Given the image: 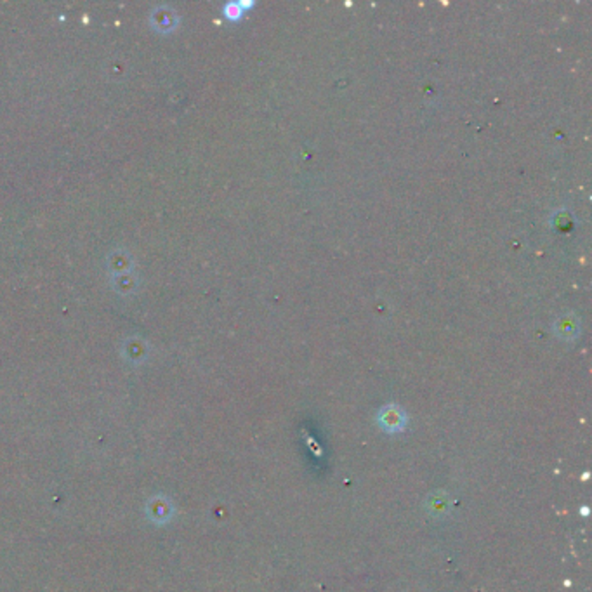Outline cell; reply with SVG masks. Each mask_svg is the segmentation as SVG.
<instances>
[{
  "instance_id": "obj_1",
  "label": "cell",
  "mask_w": 592,
  "mask_h": 592,
  "mask_svg": "<svg viewBox=\"0 0 592 592\" xmlns=\"http://www.w3.org/2000/svg\"><path fill=\"white\" fill-rule=\"evenodd\" d=\"M375 420H377L379 427L389 434L401 433V431L407 429V426H408L407 412L394 403H389V405H386V407H382L381 410H379Z\"/></svg>"
},
{
  "instance_id": "obj_3",
  "label": "cell",
  "mask_w": 592,
  "mask_h": 592,
  "mask_svg": "<svg viewBox=\"0 0 592 592\" xmlns=\"http://www.w3.org/2000/svg\"><path fill=\"white\" fill-rule=\"evenodd\" d=\"M224 16L231 21L240 20V18L243 16V9H242V6H240V2L226 4V6H224Z\"/></svg>"
},
{
  "instance_id": "obj_2",
  "label": "cell",
  "mask_w": 592,
  "mask_h": 592,
  "mask_svg": "<svg viewBox=\"0 0 592 592\" xmlns=\"http://www.w3.org/2000/svg\"><path fill=\"white\" fill-rule=\"evenodd\" d=\"M553 332L558 339L565 342H573L582 334V323L575 313H565L558 316L553 323Z\"/></svg>"
}]
</instances>
